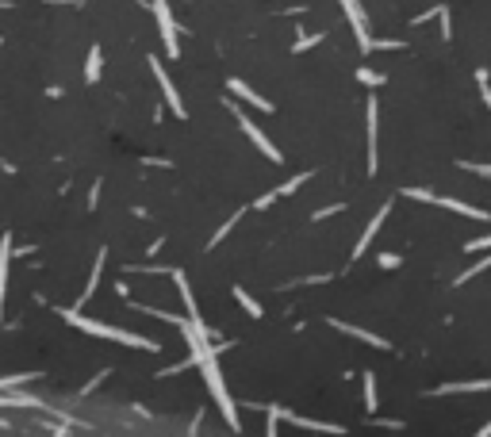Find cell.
Segmentation results:
<instances>
[{
  "instance_id": "7a4b0ae2",
  "label": "cell",
  "mask_w": 491,
  "mask_h": 437,
  "mask_svg": "<svg viewBox=\"0 0 491 437\" xmlns=\"http://www.w3.org/2000/svg\"><path fill=\"white\" fill-rule=\"evenodd\" d=\"M58 314L69 326H77L81 334H88V338H104V342H119V345H130V349H142V353H158L161 345L154 342V338H138V334H130V330H119V326H108V322H100V319H85L81 311H62L58 307Z\"/></svg>"
},
{
  "instance_id": "5b68a950",
  "label": "cell",
  "mask_w": 491,
  "mask_h": 437,
  "mask_svg": "<svg viewBox=\"0 0 491 437\" xmlns=\"http://www.w3.org/2000/svg\"><path fill=\"white\" fill-rule=\"evenodd\" d=\"M342 12H346L349 27H354L361 54H368V50H372V35H368V20H365V12H361V0H342Z\"/></svg>"
},
{
  "instance_id": "7402d4cb",
  "label": "cell",
  "mask_w": 491,
  "mask_h": 437,
  "mask_svg": "<svg viewBox=\"0 0 491 437\" xmlns=\"http://www.w3.org/2000/svg\"><path fill=\"white\" fill-rule=\"evenodd\" d=\"M39 372H20V376H4V384H0V391H12V387H20V384H31Z\"/></svg>"
},
{
  "instance_id": "836d02e7",
  "label": "cell",
  "mask_w": 491,
  "mask_h": 437,
  "mask_svg": "<svg viewBox=\"0 0 491 437\" xmlns=\"http://www.w3.org/2000/svg\"><path fill=\"white\" fill-rule=\"evenodd\" d=\"M96 200H100V181H96L93 192H88V207H96Z\"/></svg>"
},
{
  "instance_id": "ffe728a7",
  "label": "cell",
  "mask_w": 491,
  "mask_h": 437,
  "mask_svg": "<svg viewBox=\"0 0 491 437\" xmlns=\"http://www.w3.org/2000/svg\"><path fill=\"white\" fill-rule=\"evenodd\" d=\"M487 269H491V254H487V257H480V261L472 265V269H464L461 277H457V288H461V284H469L472 277H480V272H487Z\"/></svg>"
},
{
  "instance_id": "83f0119b",
  "label": "cell",
  "mask_w": 491,
  "mask_h": 437,
  "mask_svg": "<svg viewBox=\"0 0 491 437\" xmlns=\"http://www.w3.org/2000/svg\"><path fill=\"white\" fill-rule=\"evenodd\" d=\"M192 364H196V357H192V361H181V364H169V368H161V372H158V376H177V372H184V368H192Z\"/></svg>"
},
{
  "instance_id": "d590c367",
  "label": "cell",
  "mask_w": 491,
  "mask_h": 437,
  "mask_svg": "<svg viewBox=\"0 0 491 437\" xmlns=\"http://www.w3.org/2000/svg\"><path fill=\"white\" fill-rule=\"evenodd\" d=\"M54 437H65V426H58V430H54Z\"/></svg>"
},
{
  "instance_id": "6da1fadb",
  "label": "cell",
  "mask_w": 491,
  "mask_h": 437,
  "mask_svg": "<svg viewBox=\"0 0 491 437\" xmlns=\"http://www.w3.org/2000/svg\"><path fill=\"white\" fill-rule=\"evenodd\" d=\"M181 338L188 342V349H192L196 368L203 372V384H208V391H211V399H215V407L223 410V422L231 426V430H242L238 410H234V399H231V391H227V384H223V372H219L215 345L208 342V326H203V322H196L192 314H188V319L181 322Z\"/></svg>"
},
{
  "instance_id": "52a82bcc",
  "label": "cell",
  "mask_w": 491,
  "mask_h": 437,
  "mask_svg": "<svg viewBox=\"0 0 491 437\" xmlns=\"http://www.w3.org/2000/svg\"><path fill=\"white\" fill-rule=\"evenodd\" d=\"M154 15H158L161 39H166V54H169V58H177V54H181V43H177V23H173V15H169L166 0H154Z\"/></svg>"
},
{
  "instance_id": "d6986e66",
  "label": "cell",
  "mask_w": 491,
  "mask_h": 437,
  "mask_svg": "<svg viewBox=\"0 0 491 437\" xmlns=\"http://www.w3.org/2000/svg\"><path fill=\"white\" fill-rule=\"evenodd\" d=\"M242 215H246V207H238V211H234V215H231V218H227V223H223V226H219V230H215V234H211V242H208V249H215V246H219V242H223V238H227V234H231V230H234V223H238V218H242Z\"/></svg>"
},
{
  "instance_id": "1f68e13d",
  "label": "cell",
  "mask_w": 491,
  "mask_h": 437,
  "mask_svg": "<svg viewBox=\"0 0 491 437\" xmlns=\"http://www.w3.org/2000/svg\"><path fill=\"white\" fill-rule=\"evenodd\" d=\"M265 418H269V422H265V437H276V422H281V418L269 415V410H265Z\"/></svg>"
},
{
  "instance_id": "d4e9b609",
  "label": "cell",
  "mask_w": 491,
  "mask_h": 437,
  "mask_svg": "<svg viewBox=\"0 0 491 437\" xmlns=\"http://www.w3.org/2000/svg\"><path fill=\"white\" fill-rule=\"evenodd\" d=\"M476 81H480V96H484V104L491 108V81H487V69H480Z\"/></svg>"
},
{
  "instance_id": "3957f363",
  "label": "cell",
  "mask_w": 491,
  "mask_h": 437,
  "mask_svg": "<svg viewBox=\"0 0 491 437\" xmlns=\"http://www.w3.org/2000/svg\"><path fill=\"white\" fill-rule=\"evenodd\" d=\"M261 410H269V415H276L281 422H292L296 430H311V433H330V437H346V426L342 422H315V418H304V415H296V410H288V407H276V403H269V407H261Z\"/></svg>"
},
{
  "instance_id": "9c48e42d",
  "label": "cell",
  "mask_w": 491,
  "mask_h": 437,
  "mask_svg": "<svg viewBox=\"0 0 491 437\" xmlns=\"http://www.w3.org/2000/svg\"><path fill=\"white\" fill-rule=\"evenodd\" d=\"M376 116H380V108H376V96H368V108H365V131H368V176L376 173V165H380V158H376Z\"/></svg>"
},
{
  "instance_id": "ac0fdd59",
  "label": "cell",
  "mask_w": 491,
  "mask_h": 437,
  "mask_svg": "<svg viewBox=\"0 0 491 437\" xmlns=\"http://www.w3.org/2000/svg\"><path fill=\"white\" fill-rule=\"evenodd\" d=\"M376 407H380V395H376V376H372V372H365V410H368V415H376Z\"/></svg>"
},
{
  "instance_id": "f1b7e54d",
  "label": "cell",
  "mask_w": 491,
  "mask_h": 437,
  "mask_svg": "<svg viewBox=\"0 0 491 437\" xmlns=\"http://www.w3.org/2000/svg\"><path fill=\"white\" fill-rule=\"evenodd\" d=\"M108 376H112V372H100V376H93V380H88V384H85V387H81V391H85V395H93V391H96V387H100V384H104V380H108Z\"/></svg>"
},
{
  "instance_id": "2e32d148",
  "label": "cell",
  "mask_w": 491,
  "mask_h": 437,
  "mask_svg": "<svg viewBox=\"0 0 491 437\" xmlns=\"http://www.w3.org/2000/svg\"><path fill=\"white\" fill-rule=\"evenodd\" d=\"M100 66H104V54H100V46H93V50H88V62H85V81L88 85L100 81Z\"/></svg>"
},
{
  "instance_id": "5bb4252c",
  "label": "cell",
  "mask_w": 491,
  "mask_h": 437,
  "mask_svg": "<svg viewBox=\"0 0 491 437\" xmlns=\"http://www.w3.org/2000/svg\"><path fill=\"white\" fill-rule=\"evenodd\" d=\"M169 277H173V284H177V291H181V299H184V314H192L196 322H203L200 319V307H196V299H192V288H188V277H184L181 269H173Z\"/></svg>"
},
{
  "instance_id": "44dd1931",
  "label": "cell",
  "mask_w": 491,
  "mask_h": 437,
  "mask_svg": "<svg viewBox=\"0 0 491 437\" xmlns=\"http://www.w3.org/2000/svg\"><path fill=\"white\" fill-rule=\"evenodd\" d=\"M357 81H361V85H368V88H380L388 77H384V73H376V69H368V66H361V69H357Z\"/></svg>"
},
{
  "instance_id": "603a6c76",
  "label": "cell",
  "mask_w": 491,
  "mask_h": 437,
  "mask_svg": "<svg viewBox=\"0 0 491 437\" xmlns=\"http://www.w3.org/2000/svg\"><path fill=\"white\" fill-rule=\"evenodd\" d=\"M407 200H419V204H433V192L430 188H403Z\"/></svg>"
},
{
  "instance_id": "9a60e30c",
  "label": "cell",
  "mask_w": 491,
  "mask_h": 437,
  "mask_svg": "<svg viewBox=\"0 0 491 437\" xmlns=\"http://www.w3.org/2000/svg\"><path fill=\"white\" fill-rule=\"evenodd\" d=\"M104 261H108V249H100V254H96V261H93V272H88V284H85V296H81V299H93V291H96V284H100V272H104Z\"/></svg>"
},
{
  "instance_id": "e0dca14e",
  "label": "cell",
  "mask_w": 491,
  "mask_h": 437,
  "mask_svg": "<svg viewBox=\"0 0 491 437\" xmlns=\"http://www.w3.org/2000/svg\"><path fill=\"white\" fill-rule=\"evenodd\" d=\"M234 299H238V307L250 314V319H261V314H265V311H261V303H257V299H253L246 288H234Z\"/></svg>"
},
{
  "instance_id": "277c9868",
  "label": "cell",
  "mask_w": 491,
  "mask_h": 437,
  "mask_svg": "<svg viewBox=\"0 0 491 437\" xmlns=\"http://www.w3.org/2000/svg\"><path fill=\"white\" fill-rule=\"evenodd\" d=\"M231 116H234V119H238V127H242V134H246V139H250L253 146H257V150H261V153H265V158H269V161H276V165H281V161H284V153H281V150H276V146H273V142H269V139H265V131H261V127H257V123H253V119H250V116H246V111H242V108H234V104H231Z\"/></svg>"
},
{
  "instance_id": "4fadbf2b",
  "label": "cell",
  "mask_w": 491,
  "mask_h": 437,
  "mask_svg": "<svg viewBox=\"0 0 491 437\" xmlns=\"http://www.w3.org/2000/svg\"><path fill=\"white\" fill-rule=\"evenodd\" d=\"M227 88H231V92H234V96H238V100H246V104H253V108H261V111H273V104H269V100H265V96H257V92H253V88H250V85H246V81H242V77H231V81H227Z\"/></svg>"
},
{
  "instance_id": "8fae6325",
  "label": "cell",
  "mask_w": 491,
  "mask_h": 437,
  "mask_svg": "<svg viewBox=\"0 0 491 437\" xmlns=\"http://www.w3.org/2000/svg\"><path fill=\"white\" fill-rule=\"evenodd\" d=\"M476 391H491V380H464V384H441L430 395H476Z\"/></svg>"
},
{
  "instance_id": "f546056e",
  "label": "cell",
  "mask_w": 491,
  "mask_h": 437,
  "mask_svg": "<svg viewBox=\"0 0 491 437\" xmlns=\"http://www.w3.org/2000/svg\"><path fill=\"white\" fill-rule=\"evenodd\" d=\"M396 46H403V43H396V39H372V50H396Z\"/></svg>"
},
{
  "instance_id": "7c38bea8",
  "label": "cell",
  "mask_w": 491,
  "mask_h": 437,
  "mask_svg": "<svg viewBox=\"0 0 491 437\" xmlns=\"http://www.w3.org/2000/svg\"><path fill=\"white\" fill-rule=\"evenodd\" d=\"M433 204L438 207H445V211H457V215H464V218H480V223H487V211L484 207H472V204H464V200H449V196H433Z\"/></svg>"
},
{
  "instance_id": "30bf717a",
  "label": "cell",
  "mask_w": 491,
  "mask_h": 437,
  "mask_svg": "<svg viewBox=\"0 0 491 437\" xmlns=\"http://www.w3.org/2000/svg\"><path fill=\"white\" fill-rule=\"evenodd\" d=\"M384 218H388V204L380 207V211H376L372 218H368V226H365V234L361 238H357V246H354V254H349V261H361L365 257V249H368V242L376 238V234H380V226H384Z\"/></svg>"
},
{
  "instance_id": "4316f807",
  "label": "cell",
  "mask_w": 491,
  "mask_h": 437,
  "mask_svg": "<svg viewBox=\"0 0 491 437\" xmlns=\"http://www.w3.org/2000/svg\"><path fill=\"white\" fill-rule=\"evenodd\" d=\"M461 169H469L476 176H491V165H480V161H461Z\"/></svg>"
},
{
  "instance_id": "4dcf8cb0",
  "label": "cell",
  "mask_w": 491,
  "mask_h": 437,
  "mask_svg": "<svg viewBox=\"0 0 491 437\" xmlns=\"http://www.w3.org/2000/svg\"><path fill=\"white\" fill-rule=\"evenodd\" d=\"M399 265L403 261H399L396 254H380V269H399Z\"/></svg>"
},
{
  "instance_id": "e575fe53",
  "label": "cell",
  "mask_w": 491,
  "mask_h": 437,
  "mask_svg": "<svg viewBox=\"0 0 491 437\" xmlns=\"http://www.w3.org/2000/svg\"><path fill=\"white\" fill-rule=\"evenodd\" d=\"M472 437H491V422H484V426H480V430L472 433Z\"/></svg>"
},
{
  "instance_id": "484cf974",
  "label": "cell",
  "mask_w": 491,
  "mask_h": 437,
  "mask_svg": "<svg viewBox=\"0 0 491 437\" xmlns=\"http://www.w3.org/2000/svg\"><path fill=\"white\" fill-rule=\"evenodd\" d=\"M323 39H326V35H323V31H318V35H307V39H300V43H296V46H292V50H296V54H304V50H307V46H318V43H323Z\"/></svg>"
},
{
  "instance_id": "ba28073f",
  "label": "cell",
  "mask_w": 491,
  "mask_h": 437,
  "mask_svg": "<svg viewBox=\"0 0 491 437\" xmlns=\"http://www.w3.org/2000/svg\"><path fill=\"white\" fill-rule=\"evenodd\" d=\"M338 334H349V338H357V342H368L372 349H391V342L388 338H380V334H372V330H361V326H354V322H342V319H326Z\"/></svg>"
},
{
  "instance_id": "8992f818",
  "label": "cell",
  "mask_w": 491,
  "mask_h": 437,
  "mask_svg": "<svg viewBox=\"0 0 491 437\" xmlns=\"http://www.w3.org/2000/svg\"><path fill=\"white\" fill-rule=\"evenodd\" d=\"M150 69H154V81L161 85V96H166V100H169V108H173V116H177V119H184L188 111H184V100H181V92H177V85L169 81L166 66H161V62L154 58V54H150Z\"/></svg>"
},
{
  "instance_id": "cb8c5ba5",
  "label": "cell",
  "mask_w": 491,
  "mask_h": 437,
  "mask_svg": "<svg viewBox=\"0 0 491 437\" xmlns=\"http://www.w3.org/2000/svg\"><path fill=\"white\" fill-rule=\"evenodd\" d=\"M480 249H491V234H484V238H472V242H464V254H480Z\"/></svg>"
},
{
  "instance_id": "d6a6232c",
  "label": "cell",
  "mask_w": 491,
  "mask_h": 437,
  "mask_svg": "<svg viewBox=\"0 0 491 437\" xmlns=\"http://www.w3.org/2000/svg\"><path fill=\"white\" fill-rule=\"evenodd\" d=\"M342 211V204L338 207H323V211H315V218H330V215H338Z\"/></svg>"
}]
</instances>
